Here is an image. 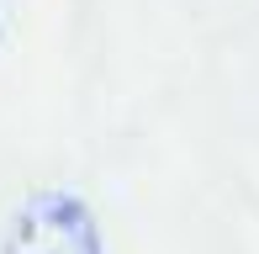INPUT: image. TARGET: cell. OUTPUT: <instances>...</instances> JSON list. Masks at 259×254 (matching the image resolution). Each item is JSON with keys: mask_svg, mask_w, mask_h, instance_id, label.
Instances as JSON below:
<instances>
[{"mask_svg": "<svg viewBox=\"0 0 259 254\" xmlns=\"http://www.w3.org/2000/svg\"><path fill=\"white\" fill-rule=\"evenodd\" d=\"M0 37H6V27H0Z\"/></svg>", "mask_w": 259, "mask_h": 254, "instance_id": "obj_2", "label": "cell"}, {"mask_svg": "<svg viewBox=\"0 0 259 254\" xmlns=\"http://www.w3.org/2000/svg\"><path fill=\"white\" fill-rule=\"evenodd\" d=\"M0 254H106L101 223L69 191H32L11 212Z\"/></svg>", "mask_w": 259, "mask_h": 254, "instance_id": "obj_1", "label": "cell"}]
</instances>
